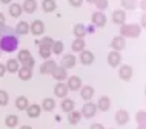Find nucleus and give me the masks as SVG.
I'll list each match as a JSON object with an SVG mask.
<instances>
[{
	"label": "nucleus",
	"mask_w": 146,
	"mask_h": 129,
	"mask_svg": "<svg viewBox=\"0 0 146 129\" xmlns=\"http://www.w3.org/2000/svg\"><path fill=\"white\" fill-rule=\"evenodd\" d=\"M15 32L20 34V36H25V34L29 32V25L26 22H19L17 26H15Z\"/></svg>",
	"instance_id": "26"
},
{
	"label": "nucleus",
	"mask_w": 146,
	"mask_h": 129,
	"mask_svg": "<svg viewBox=\"0 0 146 129\" xmlns=\"http://www.w3.org/2000/svg\"><path fill=\"white\" fill-rule=\"evenodd\" d=\"M8 101H9V97H8V92L0 91V106H6Z\"/></svg>",
	"instance_id": "40"
},
{
	"label": "nucleus",
	"mask_w": 146,
	"mask_h": 129,
	"mask_svg": "<svg viewBox=\"0 0 146 129\" xmlns=\"http://www.w3.org/2000/svg\"><path fill=\"white\" fill-rule=\"evenodd\" d=\"M60 66L65 68V69L74 68V66H76V57H74L72 54H66V56L62 58V65Z\"/></svg>",
	"instance_id": "12"
},
{
	"label": "nucleus",
	"mask_w": 146,
	"mask_h": 129,
	"mask_svg": "<svg viewBox=\"0 0 146 129\" xmlns=\"http://www.w3.org/2000/svg\"><path fill=\"white\" fill-rule=\"evenodd\" d=\"M97 108L100 109V111H108V109L111 108V99L106 97V95L100 97V99H98V103H97Z\"/></svg>",
	"instance_id": "19"
},
{
	"label": "nucleus",
	"mask_w": 146,
	"mask_h": 129,
	"mask_svg": "<svg viewBox=\"0 0 146 129\" xmlns=\"http://www.w3.org/2000/svg\"><path fill=\"white\" fill-rule=\"evenodd\" d=\"M38 46H46V48H52V43H54V40L51 37H43L40 42H35Z\"/></svg>",
	"instance_id": "36"
},
{
	"label": "nucleus",
	"mask_w": 146,
	"mask_h": 129,
	"mask_svg": "<svg viewBox=\"0 0 146 129\" xmlns=\"http://www.w3.org/2000/svg\"><path fill=\"white\" fill-rule=\"evenodd\" d=\"M19 77H20V80H29L31 77H33V69L29 68H25V66H22L20 69H19Z\"/></svg>",
	"instance_id": "25"
},
{
	"label": "nucleus",
	"mask_w": 146,
	"mask_h": 129,
	"mask_svg": "<svg viewBox=\"0 0 146 129\" xmlns=\"http://www.w3.org/2000/svg\"><path fill=\"white\" fill-rule=\"evenodd\" d=\"M69 123L71 124H77L78 122H80V118H82V112H77V111H71L69 112Z\"/></svg>",
	"instance_id": "32"
},
{
	"label": "nucleus",
	"mask_w": 146,
	"mask_h": 129,
	"mask_svg": "<svg viewBox=\"0 0 146 129\" xmlns=\"http://www.w3.org/2000/svg\"><path fill=\"white\" fill-rule=\"evenodd\" d=\"M135 120H137V123H139V124H146V112H145V111L137 112Z\"/></svg>",
	"instance_id": "39"
},
{
	"label": "nucleus",
	"mask_w": 146,
	"mask_h": 129,
	"mask_svg": "<svg viewBox=\"0 0 146 129\" xmlns=\"http://www.w3.org/2000/svg\"><path fill=\"white\" fill-rule=\"evenodd\" d=\"M92 25L94 26H98V28H102V26L106 25V15L102 13V11H97V13L92 14Z\"/></svg>",
	"instance_id": "4"
},
{
	"label": "nucleus",
	"mask_w": 146,
	"mask_h": 129,
	"mask_svg": "<svg viewBox=\"0 0 146 129\" xmlns=\"http://www.w3.org/2000/svg\"><path fill=\"white\" fill-rule=\"evenodd\" d=\"M52 77L56 79L57 81H63L68 77V72H66V69L65 68H62V66H57L56 69H54V72H52Z\"/></svg>",
	"instance_id": "16"
},
{
	"label": "nucleus",
	"mask_w": 146,
	"mask_h": 129,
	"mask_svg": "<svg viewBox=\"0 0 146 129\" xmlns=\"http://www.w3.org/2000/svg\"><path fill=\"white\" fill-rule=\"evenodd\" d=\"M62 111H65V112H71V111H74V100H71V99H65L62 101Z\"/></svg>",
	"instance_id": "30"
},
{
	"label": "nucleus",
	"mask_w": 146,
	"mask_h": 129,
	"mask_svg": "<svg viewBox=\"0 0 146 129\" xmlns=\"http://www.w3.org/2000/svg\"><path fill=\"white\" fill-rule=\"evenodd\" d=\"M80 95H82L83 100H91L92 95H94V88L92 86H83L82 91H80Z\"/></svg>",
	"instance_id": "24"
},
{
	"label": "nucleus",
	"mask_w": 146,
	"mask_h": 129,
	"mask_svg": "<svg viewBox=\"0 0 146 129\" xmlns=\"http://www.w3.org/2000/svg\"><path fill=\"white\" fill-rule=\"evenodd\" d=\"M96 6L98 8V11H103L108 8V0H97L96 2Z\"/></svg>",
	"instance_id": "41"
},
{
	"label": "nucleus",
	"mask_w": 146,
	"mask_h": 129,
	"mask_svg": "<svg viewBox=\"0 0 146 129\" xmlns=\"http://www.w3.org/2000/svg\"><path fill=\"white\" fill-rule=\"evenodd\" d=\"M56 6H57L56 0H43V3H42V8L45 13H52L56 9Z\"/></svg>",
	"instance_id": "27"
},
{
	"label": "nucleus",
	"mask_w": 146,
	"mask_h": 129,
	"mask_svg": "<svg viewBox=\"0 0 146 129\" xmlns=\"http://www.w3.org/2000/svg\"><path fill=\"white\" fill-rule=\"evenodd\" d=\"M145 95H146V89H145Z\"/></svg>",
	"instance_id": "52"
},
{
	"label": "nucleus",
	"mask_w": 146,
	"mask_h": 129,
	"mask_svg": "<svg viewBox=\"0 0 146 129\" xmlns=\"http://www.w3.org/2000/svg\"><path fill=\"white\" fill-rule=\"evenodd\" d=\"M20 129H33V128H31V126H22Z\"/></svg>",
	"instance_id": "50"
},
{
	"label": "nucleus",
	"mask_w": 146,
	"mask_h": 129,
	"mask_svg": "<svg viewBox=\"0 0 146 129\" xmlns=\"http://www.w3.org/2000/svg\"><path fill=\"white\" fill-rule=\"evenodd\" d=\"M5 66H6L8 72H19V69H20V62H19L17 58H9Z\"/></svg>",
	"instance_id": "14"
},
{
	"label": "nucleus",
	"mask_w": 146,
	"mask_h": 129,
	"mask_svg": "<svg viewBox=\"0 0 146 129\" xmlns=\"http://www.w3.org/2000/svg\"><path fill=\"white\" fill-rule=\"evenodd\" d=\"M29 31L34 34V36H42L43 31H45V25H43L42 20H34L29 26Z\"/></svg>",
	"instance_id": "6"
},
{
	"label": "nucleus",
	"mask_w": 146,
	"mask_h": 129,
	"mask_svg": "<svg viewBox=\"0 0 146 129\" xmlns=\"http://www.w3.org/2000/svg\"><path fill=\"white\" fill-rule=\"evenodd\" d=\"M22 8H23L25 13L31 14V13H34V11L37 9V2H35V0H25L23 5H22Z\"/></svg>",
	"instance_id": "21"
},
{
	"label": "nucleus",
	"mask_w": 146,
	"mask_h": 129,
	"mask_svg": "<svg viewBox=\"0 0 146 129\" xmlns=\"http://www.w3.org/2000/svg\"><path fill=\"white\" fill-rule=\"evenodd\" d=\"M115 122L118 124H126L129 122V114H128V111H125V109H120V111H117L115 112Z\"/></svg>",
	"instance_id": "10"
},
{
	"label": "nucleus",
	"mask_w": 146,
	"mask_h": 129,
	"mask_svg": "<svg viewBox=\"0 0 146 129\" xmlns=\"http://www.w3.org/2000/svg\"><path fill=\"white\" fill-rule=\"evenodd\" d=\"M68 91H69L68 86L63 85L62 81H60L58 85H56V88H54V94H56V97H60V99H62V97H66V95H68Z\"/></svg>",
	"instance_id": "18"
},
{
	"label": "nucleus",
	"mask_w": 146,
	"mask_h": 129,
	"mask_svg": "<svg viewBox=\"0 0 146 129\" xmlns=\"http://www.w3.org/2000/svg\"><path fill=\"white\" fill-rule=\"evenodd\" d=\"M56 68H57V63L54 60H49V58H48V60L40 66V72L42 74H52Z\"/></svg>",
	"instance_id": "8"
},
{
	"label": "nucleus",
	"mask_w": 146,
	"mask_h": 129,
	"mask_svg": "<svg viewBox=\"0 0 146 129\" xmlns=\"http://www.w3.org/2000/svg\"><path fill=\"white\" fill-rule=\"evenodd\" d=\"M82 3H83V0H69V5H71V6H74V8L82 6Z\"/></svg>",
	"instance_id": "42"
},
{
	"label": "nucleus",
	"mask_w": 146,
	"mask_h": 129,
	"mask_svg": "<svg viewBox=\"0 0 146 129\" xmlns=\"http://www.w3.org/2000/svg\"><path fill=\"white\" fill-rule=\"evenodd\" d=\"M2 26H5V15L0 13V28H2Z\"/></svg>",
	"instance_id": "45"
},
{
	"label": "nucleus",
	"mask_w": 146,
	"mask_h": 129,
	"mask_svg": "<svg viewBox=\"0 0 146 129\" xmlns=\"http://www.w3.org/2000/svg\"><path fill=\"white\" fill-rule=\"evenodd\" d=\"M23 13V8L22 5H19V3H13V5L9 6V14L13 15V17H20Z\"/></svg>",
	"instance_id": "28"
},
{
	"label": "nucleus",
	"mask_w": 146,
	"mask_h": 129,
	"mask_svg": "<svg viewBox=\"0 0 146 129\" xmlns=\"http://www.w3.org/2000/svg\"><path fill=\"white\" fill-rule=\"evenodd\" d=\"M85 49V40L83 38H76L72 42V51L74 52H82Z\"/></svg>",
	"instance_id": "29"
},
{
	"label": "nucleus",
	"mask_w": 146,
	"mask_h": 129,
	"mask_svg": "<svg viewBox=\"0 0 146 129\" xmlns=\"http://www.w3.org/2000/svg\"><path fill=\"white\" fill-rule=\"evenodd\" d=\"M51 51H52L54 54H57V56H58V54H62V51H63V43H62V42H54Z\"/></svg>",
	"instance_id": "38"
},
{
	"label": "nucleus",
	"mask_w": 146,
	"mask_h": 129,
	"mask_svg": "<svg viewBox=\"0 0 146 129\" xmlns=\"http://www.w3.org/2000/svg\"><path fill=\"white\" fill-rule=\"evenodd\" d=\"M86 2H88V3H96L97 0H86Z\"/></svg>",
	"instance_id": "51"
},
{
	"label": "nucleus",
	"mask_w": 146,
	"mask_h": 129,
	"mask_svg": "<svg viewBox=\"0 0 146 129\" xmlns=\"http://www.w3.org/2000/svg\"><path fill=\"white\" fill-rule=\"evenodd\" d=\"M141 26H143V28H146V13L141 15Z\"/></svg>",
	"instance_id": "46"
},
{
	"label": "nucleus",
	"mask_w": 146,
	"mask_h": 129,
	"mask_svg": "<svg viewBox=\"0 0 146 129\" xmlns=\"http://www.w3.org/2000/svg\"><path fill=\"white\" fill-rule=\"evenodd\" d=\"M126 20V13L123 9H117L112 13V22L117 23V25H123Z\"/></svg>",
	"instance_id": "13"
},
{
	"label": "nucleus",
	"mask_w": 146,
	"mask_h": 129,
	"mask_svg": "<svg viewBox=\"0 0 146 129\" xmlns=\"http://www.w3.org/2000/svg\"><path fill=\"white\" fill-rule=\"evenodd\" d=\"M120 3L126 9H135L137 6V0H120Z\"/></svg>",
	"instance_id": "35"
},
{
	"label": "nucleus",
	"mask_w": 146,
	"mask_h": 129,
	"mask_svg": "<svg viewBox=\"0 0 146 129\" xmlns=\"http://www.w3.org/2000/svg\"><path fill=\"white\" fill-rule=\"evenodd\" d=\"M19 46V40L15 36H6L0 38V49L5 51V52H13L17 49Z\"/></svg>",
	"instance_id": "1"
},
{
	"label": "nucleus",
	"mask_w": 146,
	"mask_h": 129,
	"mask_svg": "<svg viewBox=\"0 0 146 129\" xmlns=\"http://www.w3.org/2000/svg\"><path fill=\"white\" fill-rule=\"evenodd\" d=\"M28 106H29V101H28V99H26V97L20 95V97H17V99H15V108H17V109L25 111Z\"/></svg>",
	"instance_id": "22"
},
{
	"label": "nucleus",
	"mask_w": 146,
	"mask_h": 129,
	"mask_svg": "<svg viewBox=\"0 0 146 129\" xmlns=\"http://www.w3.org/2000/svg\"><path fill=\"white\" fill-rule=\"evenodd\" d=\"M141 32V26L140 25H135V23H132V25H123L120 26V34L121 37H139Z\"/></svg>",
	"instance_id": "2"
},
{
	"label": "nucleus",
	"mask_w": 146,
	"mask_h": 129,
	"mask_svg": "<svg viewBox=\"0 0 146 129\" xmlns=\"http://www.w3.org/2000/svg\"><path fill=\"white\" fill-rule=\"evenodd\" d=\"M5 72H6V66L0 63V77H3V75H5Z\"/></svg>",
	"instance_id": "44"
},
{
	"label": "nucleus",
	"mask_w": 146,
	"mask_h": 129,
	"mask_svg": "<svg viewBox=\"0 0 146 129\" xmlns=\"http://www.w3.org/2000/svg\"><path fill=\"white\" fill-rule=\"evenodd\" d=\"M0 2H2V3H5V5H8V3H11L13 0H0Z\"/></svg>",
	"instance_id": "48"
},
{
	"label": "nucleus",
	"mask_w": 146,
	"mask_h": 129,
	"mask_svg": "<svg viewBox=\"0 0 146 129\" xmlns=\"http://www.w3.org/2000/svg\"><path fill=\"white\" fill-rule=\"evenodd\" d=\"M56 108V101H54V99H45L42 103V109H45V111H52V109Z\"/></svg>",
	"instance_id": "31"
},
{
	"label": "nucleus",
	"mask_w": 146,
	"mask_h": 129,
	"mask_svg": "<svg viewBox=\"0 0 146 129\" xmlns=\"http://www.w3.org/2000/svg\"><path fill=\"white\" fill-rule=\"evenodd\" d=\"M120 60H121V56L118 51H111V52L108 54V63L112 66V68H115V66L120 65Z\"/></svg>",
	"instance_id": "9"
},
{
	"label": "nucleus",
	"mask_w": 146,
	"mask_h": 129,
	"mask_svg": "<svg viewBox=\"0 0 146 129\" xmlns=\"http://www.w3.org/2000/svg\"><path fill=\"white\" fill-rule=\"evenodd\" d=\"M137 129H146V124H139V128Z\"/></svg>",
	"instance_id": "49"
},
{
	"label": "nucleus",
	"mask_w": 146,
	"mask_h": 129,
	"mask_svg": "<svg viewBox=\"0 0 146 129\" xmlns=\"http://www.w3.org/2000/svg\"><path fill=\"white\" fill-rule=\"evenodd\" d=\"M89 129H105V126H103V124H100V123H94Z\"/></svg>",
	"instance_id": "43"
},
{
	"label": "nucleus",
	"mask_w": 146,
	"mask_h": 129,
	"mask_svg": "<svg viewBox=\"0 0 146 129\" xmlns=\"http://www.w3.org/2000/svg\"><path fill=\"white\" fill-rule=\"evenodd\" d=\"M80 60H82V63L83 65H91L94 62V54L91 52V51H82L80 52Z\"/></svg>",
	"instance_id": "20"
},
{
	"label": "nucleus",
	"mask_w": 146,
	"mask_h": 129,
	"mask_svg": "<svg viewBox=\"0 0 146 129\" xmlns=\"http://www.w3.org/2000/svg\"><path fill=\"white\" fill-rule=\"evenodd\" d=\"M42 112V106H38V105H29L28 108H26V114H28L31 118H37L38 115H40Z\"/></svg>",
	"instance_id": "17"
},
{
	"label": "nucleus",
	"mask_w": 146,
	"mask_h": 129,
	"mask_svg": "<svg viewBox=\"0 0 146 129\" xmlns=\"http://www.w3.org/2000/svg\"><path fill=\"white\" fill-rule=\"evenodd\" d=\"M86 26L85 25H82V23H77L76 26H74V36H76L77 38H83L86 36Z\"/></svg>",
	"instance_id": "23"
},
{
	"label": "nucleus",
	"mask_w": 146,
	"mask_h": 129,
	"mask_svg": "<svg viewBox=\"0 0 146 129\" xmlns=\"http://www.w3.org/2000/svg\"><path fill=\"white\" fill-rule=\"evenodd\" d=\"M17 60L20 62V63L25 66V68H29V69H33V68H34V65H35L34 58H33V56H31V52H29L28 49H22V51H19Z\"/></svg>",
	"instance_id": "3"
},
{
	"label": "nucleus",
	"mask_w": 146,
	"mask_h": 129,
	"mask_svg": "<svg viewBox=\"0 0 146 129\" xmlns=\"http://www.w3.org/2000/svg\"><path fill=\"white\" fill-rule=\"evenodd\" d=\"M17 123H19V118L15 115H8L5 118V124L8 128H15V126H17Z\"/></svg>",
	"instance_id": "34"
},
{
	"label": "nucleus",
	"mask_w": 146,
	"mask_h": 129,
	"mask_svg": "<svg viewBox=\"0 0 146 129\" xmlns=\"http://www.w3.org/2000/svg\"><path fill=\"white\" fill-rule=\"evenodd\" d=\"M97 112V105L94 103H86L83 108H82V115L86 117V118H91V117H94Z\"/></svg>",
	"instance_id": "5"
},
{
	"label": "nucleus",
	"mask_w": 146,
	"mask_h": 129,
	"mask_svg": "<svg viewBox=\"0 0 146 129\" xmlns=\"http://www.w3.org/2000/svg\"><path fill=\"white\" fill-rule=\"evenodd\" d=\"M13 34H14V29L9 28V26H2L0 28V38L6 37V36H13Z\"/></svg>",
	"instance_id": "37"
},
{
	"label": "nucleus",
	"mask_w": 146,
	"mask_h": 129,
	"mask_svg": "<svg viewBox=\"0 0 146 129\" xmlns=\"http://www.w3.org/2000/svg\"><path fill=\"white\" fill-rule=\"evenodd\" d=\"M68 89H71V91H77V89H80L82 88V80H80V77H69L68 79Z\"/></svg>",
	"instance_id": "15"
},
{
	"label": "nucleus",
	"mask_w": 146,
	"mask_h": 129,
	"mask_svg": "<svg viewBox=\"0 0 146 129\" xmlns=\"http://www.w3.org/2000/svg\"><path fill=\"white\" fill-rule=\"evenodd\" d=\"M140 6H141V9H143V11H146V0H141Z\"/></svg>",
	"instance_id": "47"
},
{
	"label": "nucleus",
	"mask_w": 146,
	"mask_h": 129,
	"mask_svg": "<svg viewBox=\"0 0 146 129\" xmlns=\"http://www.w3.org/2000/svg\"><path fill=\"white\" fill-rule=\"evenodd\" d=\"M111 46L114 48V51H121V49H125V46H126L125 37H121V36L114 37V38H112V42H111Z\"/></svg>",
	"instance_id": "11"
},
{
	"label": "nucleus",
	"mask_w": 146,
	"mask_h": 129,
	"mask_svg": "<svg viewBox=\"0 0 146 129\" xmlns=\"http://www.w3.org/2000/svg\"><path fill=\"white\" fill-rule=\"evenodd\" d=\"M38 54H40L42 58L48 60L51 57V54H52V51H51V48H46V46H38Z\"/></svg>",
	"instance_id": "33"
},
{
	"label": "nucleus",
	"mask_w": 146,
	"mask_h": 129,
	"mask_svg": "<svg viewBox=\"0 0 146 129\" xmlns=\"http://www.w3.org/2000/svg\"><path fill=\"white\" fill-rule=\"evenodd\" d=\"M118 77H120L121 80H125V81L131 80V77H132V68L129 65H123L120 69H118Z\"/></svg>",
	"instance_id": "7"
}]
</instances>
